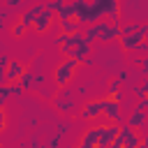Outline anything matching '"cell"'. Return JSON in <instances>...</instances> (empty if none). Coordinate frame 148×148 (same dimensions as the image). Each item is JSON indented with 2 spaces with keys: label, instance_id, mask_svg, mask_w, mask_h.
I'll list each match as a JSON object with an SVG mask.
<instances>
[{
  "label": "cell",
  "instance_id": "obj_2",
  "mask_svg": "<svg viewBox=\"0 0 148 148\" xmlns=\"http://www.w3.org/2000/svg\"><path fill=\"white\" fill-rule=\"evenodd\" d=\"M118 130H120V125H113V123L99 125V143H97V148H109L113 143V139L118 136Z\"/></svg>",
  "mask_w": 148,
  "mask_h": 148
},
{
  "label": "cell",
  "instance_id": "obj_19",
  "mask_svg": "<svg viewBox=\"0 0 148 148\" xmlns=\"http://www.w3.org/2000/svg\"><path fill=\"white\" fill-rule=\"evenodd\" d=\"M5 125H7V113H5V106L0 104V134H2V130H5Z\"/></svg>",
  "mask_w": 148,
  "mask_h": 148
},
{
  "label": "cell",
  "instance_id": "obj_22",
  "mask_svg": "<svg viewBox=\"0 0 148 148\" xmlns=\"http://www.w3.org/2000/svg\"><path fill=\"white\" fill-rule=\"evenodd\" d=\"M67 130H69V125H67V123H58V136H62Z\"/></svg>",
  "mask_w": 148,
  "mask_h": 148
},
{
  "label": "cell",
  "instance_id": "obj_11",
  "mask_svg": "<svg viewBox=\"0 0 148 148\" xmlns=\"http://www.w3.org/2000/svg\"><path fill=\"white\" fill-rule=\"evenodd\" d=\"M146 118H148L146 113H141V111H132V116L127 118V123H125V125H127V127H132V130H139V127H143V125H146Z\"/></svg>",
  "mask_w": 148,
  "mask_h": 148
},
{
  "label": "cell",
  "instance_id": "obj_7",
  "mask_svg": "<svg viewBox=\"0 0 148 148\" xmlns=\"http://www.w3.org/2000/svg\"><path fill=\"white\" fill-rule=\"evenodd\" d=\"M118 39H120V46H123L125 51H136V46H139L141 42H146L143 32H141L139 28H136V32H134V35H120Z\"/></svg>",
  "mask_w": 148,
  "mask_h": 148
},
{
  "label": "cell",
  "instance_id": "obj_6",
  "mask_svg": "<svg viewBox=\"0 0 148 148\" xmlns=\"http://www.w3.org/2000/svg\"><path fill=\"white\" fill-rule=\"evenodd\" d=\"M102 116H106V120H109V123L118 125V123H120V104H118V102H113V99H109V97H104Z\"/></svg>",
  "mask_w": 148,
  "mask_h": 148
},
{
  "label": "cell",
  "instance_id": "obj_18",
  "mask_svg": "<svg viewBox=\"0 0 148 148\" xmlns=\"http://www.w3.org/2000/svg\"><path fill=\"white\" fill-rule=\"evenodd\" d=\"M134 111H141V113H148V97H143V99H139V104H136V109Z\"/></svg>",
  "mask_w": 148,
  "mask_h": 148
},
{
  "label": "cell",
  "instance_id": "obj_31",
  "mask_svg": "<svg viewBox=\"0 0 148 148\" xmlns=\"http://www.w3.org/2000/svg\"><path fill=\"white\" fill-rule=\"evenodd\" d=\"M123 148H125V146H123Z\"/></svg>",
  "mask_w": 148,
  "mask_h": 148
},
{
  "label": "cell",
  "instance_id": "obj_26",
  "mask_svg": "<svg viewBox=\"0 0 148 148\" xmlns=\"http://www.w3.org/2000/svg\"><path fill=\"white\" fill-rule=\"evenodd\" d=\"M139 62H141V65H143V67L148 69V56H143V58H139Z\"/></svg>",
  "mask_w": 148,
  "mask_h": 148
},
{
  "label": "cell",
  "instance_id": "obj_4",
  "mask_svg": "<svg viewBox=\"0 0 148 148\" xmlns=\"http://www.w3.org/2000/svg\"><path fill=\"white\" fill-rule=\"evenodd\" d=\"M23 74H25V67H23V62H18V60H9V65H7V72H5V81H7V86H12V83H18Z\"/></svg>",
  "mask_w": 148,
  "mask_h": 148
},
{
  "label": "cell",
  "instance_id": "obj_5",
  "mask_svg": "<svg viewBox=\"0 0 148 148\" xmlns=\"http://www.w3.org/2000/svg\"><path fill=\"white\" fill-rule=\"evenodd\" d=\"M53 21H56V16H53V12H49L46 7L37 14V18H35V23H32V28L37 30V32H46L51 25H53Z\"/></svg>",
  "mask_w": 148,
  "mask_h": 148
},
{
  "label": "cell",
  "instance_id": "obj_1",
  "mask_svg": "<svg viewBox=\"0 0 148 148\" xmlns=\"http://www.w3.org/2000/svg\"><path fill=\"white\" fill-rule=\"evenodd\" d=\"M76 69H79V62H76V60H72V58H67L65 62H60V65L56 67V72H53V83H56L60 90H62V88H67V83L74 79Z\"/></svg>",
  "mask_w": 148,
  "mask_h": 148
},
{
  "label": "cell",
  "instance_id": "obj_21",
  "mask_svg": "<svg viewBox=\"0 0 148 148\" xmlns=\"http://www.w3.org/2000/svg\"><path fill=\"white\" fill-rule=\"evenodd\" d=\"M58 146H60V136L56 134V136H51V139H49V148H58Z\"/></svg>",
  "mask_w": 148,
  "mask_h": 148
},
{
  "label": "cell",
  "instance_id": "obj_10",
  "mask_svg": "<svg viewBox=\"0 0 148 148\" xmlns=\"http://www.w3.org/2000/svg\"><path fill=\"white\" fill-rule=\"evenodd\" d=\"M79 143H83V146H88V148H97V143H99V127H90V130H86Z\"/></svg>",
  "mask_w": 148,
  "mask_h": 148
},
{
  "label": "cell",
  "instance_id": "obj_27",
  "mask_svg": "<svg viewBox=\"0 0 148 148\" xmlns=\"http://www.w3.org/2000/svg\"><path fill=\"white\" fill-rule=\"evenodd\" d=\"M30 148H49V146H42V143H37V146H30Z\"/></svg>",
  "mask_w": 148,
  "mask_h": 148
},
{
  "label": "cell",
  "instance_id": "obj_16",
  "mask_svg": "<svg viewBox=\"0 0 148 148\" xmlns=\"http://www.w3.org/2000/svg\"><path fill=\"white\" fill-rule=\"evenodd\" d=\"M106 92H109V99H111V97H113L116 92H120V81H118V79H111V83H109Z\"/></svg>",
  "mask_w": 148,
  "mask_h": 148
},
{
  "label": "cell",
  "instance_id": "obj_28",
  "mask_svg": "<svg viewBox=\"0 0 148 148\" xmlns=\"http://www.w3.org/2000/svg\"><path fill=\"white\" fill-rule=\"evenodd\" d=\"M76 148H88V146H83V143H79V146H76Z\"/></svg>",
  "mask_w": 148,
  "mask_h": 148
},
{
  "label": "cell",
  "instance_id": "obj_13",
  "mask_svg": "<svg viewBox=\"0 0 148 148\" xmlns=\"http://www.w3.org/2000/svg\"><path fill=\"white\" fill-rule=\"evenodd\" d=\"M56 109H58V111H62V113H74L76 104H74V99H67V97H56Z\"/></svg>",
  "mask_w": 148,
  "mask_h": 148
},
{
  "label": "cell",
  "instance_id": "obj_25",
  "mask_svg": "<svg viewBox=\"0 0 148 148\" xmlns=\"http://www.w3.org/2000/svg\"><path fill=\"white\" fill-rule=\"evenodd\" d=\"M21 0H7V7H18Z\"/></svg>",
  "mask_w": 148,
  "mask_h": 148
},
{
  "label": "cell",
  "instance_id": "obj_12",
  "mask_svg": "<svg viewBox=\"0 0 148 148\" xmlns=\"http://www.w3.org/2000/svg\"><path fill=\"white\" fill-rule=\"evenodd\" d=\"M60 23V28H62V35H74V32H79V28H81V23L76 21V18H62V21H58Z\"/></svg>",
  "mask_w": 148,
  "mask_h": 148
},
{
  "label": "cell",
  "instance_id": "obj_29",
  "mask_svg": "<svg viewBox=\"0 0 148 148\" xmlns=\"http://www.w3.org/2000/svg\"><path fill=\"white\" fill-rule=\"evenodd\" d=\"M2 25H5V21H2V18H0V28H2Z\"/></svg>",
  "mask_w": 148,
  "mask_h": 148
},
{
  "label": "cell",
  "instance_id": "obj_24",
  "mask_svg": "<svg viewBox=\"0 0 148 148\" xmlns=\"http://www.w3.org/2000/svg\"><path fill=\"white\" fill-rule=\"evenodd\" d=\"M139 86H141V90H143V95L148 97V76H146V79H143V81H141Z\"/></svg>",
  "mask_w": 148,
  "mask_h": 148
},
{
  "label": "cell",
  "instance_id": "obj_23",
  "mask_svg": "<svg viewBox=\"0 0 148 148\" xmlns=\"http://www.w3.org/2000/svg\"><path fill=\"white\" fill-rule=\"evenodd\" d=\"M136 51H139V53H148V39H146V42H141V44L136 46Z\"/></svg>",
  "mask_w": 148,
  "mask_h": 148
},
{
  "label": "cell",
  "instance_id": "obj_8",
  "mask_svg": "<svg viewBox=\"0 0 148 148\" xmlns=\"http://www.w3.org/2000/svg\"><path fill=\"white\" fill-rule=\"evenodd\" d=\"M102 109H104V99H92V102H88V104L83 106L81 118H86V120H95V118L102 116Z\"/></svg>",
  "mask_w": 148,
  "mask_h": 148
},
{
  "label": "cell",
  "instance_id": "obj_17",
  "mask_svg": "<svg viewBox=\"0 0 148 148\" xmlns=\"http://www.w3.org/2000/svg\"><path fill=\"white\" fill-rule=\"evenodd\" d=\"M9 97H12V90H9V86H2V88H0V104L5 106V102H7Z\"/></svg>",
  "mask_w": 148,
  "mask_h": 148
},
{
  "label": "cell",
  "instance_id": "obj_9",
  "mask_svg": "<svg viewBox=\"0 0 148 148\" xmlns=\"http://www.w3.org/2000/svg\"><path fill=\"white\" fill-rule=\"evenodd\" d=\"M44 9V5H32V7H28L23 14H21V18H18V23L23 25V28H32V23H35V18H37V14Z\"/></svg>",
  "mask_w": 148,
  "mask_h": 148
},
{
  "label": "cell",
  "instance_id": "obj_14",
  "mask_svg": "<svg viewBox=\"0 0 148 148\" xmlns=\"http://www.w3.org/2000/svg\"><path fill=\"white\" fill-rule=\"evenodd\" d=\"M18 83H21V88H23V90L37 88V83H35V72H28V69H25V74L21 76V81H18Z\"/></svg>",
  "mask_w": 148,
  "mask_h": 148
},
{
  "label": "cell",
  "instance_id": "obj_30",
  "mask_svg": "<svg viewBox=\"0 0 148 148\" xmlns=\"http://www.w3.org/2000/svg\"><path fill=\"white\" fill-rule=\"evenodd\" d=\"M0 148H7V146H0Z\"/></svg>",
  "mask_w": 148,
  "mask_h": 148
},
{
  "label": "cell",
  "instance_id": "obj_15",
  "mask_svg": "<svg viewBox=\"0 0 148 148\" xmlns=\"http://www.w3.org/2000/svg\"><path fill=\"white\" fill-rule=\"evenodd\" d=\"M9 56H2L0 53V86H7V81H5V72H7V65H9Z\"/></svg>",
  "mask_w": 148,
  "mask_h": 148
},
{
  "label": "cell",
  "instance_id": "obj_3",
  "mask_svg": "<svg viewBox=\"0 0 148 148\" xmlns=\"http://www.w3.org/2000/svg\"><path fill=\"white\" fill-rule=\"evenodd\" d=\"M65 56H69L72 60H76V62H81V60H86L88 56H90V44L83 39V42H79V44H74V46H69V49H60Z\"/></svg>",
  "mask_w": 148,
  "mask_h": 148
},
{
  "label": "cell",
  "instance_id": "obj_20",
  "mask_svg": "<svg viewBox=\"0 0 148 148\" xmlns=\"http://www.w3.org/2000/svg\"><path fill=\"white\" fill-rule=\"evenodd\" d=\"M23 32H25V28H23L21 23H14V28H12V35H14V37H21Z\"/></svg>",
  "mask_w": 148,
  "mask_h": 148
}]
</instances>
